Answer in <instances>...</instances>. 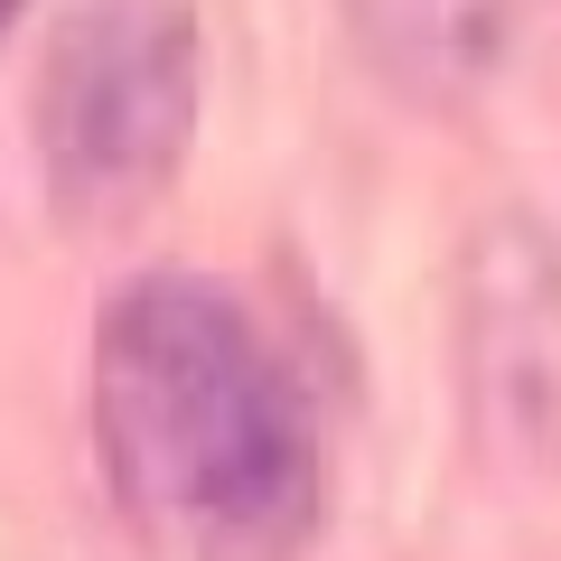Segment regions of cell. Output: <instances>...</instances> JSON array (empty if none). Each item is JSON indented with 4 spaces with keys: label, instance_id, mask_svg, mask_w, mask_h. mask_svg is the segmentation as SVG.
Instances as JSON below:
<instances>
[{
    "label": "cell",
    "instance_id": "1",
    "mask_svg": "<svg viewBox=\"0 0 561 561\" xmlns=\"http://www.w3.org/2000/svg\"><path fill=\"white\" fill-rule=\"evenodd\" d=\"M94 459L160 561H300L328 515L309 402L253 309L206 272L131 280L84 365Z\"/></svg>",
    "mask_w": 561,
    "mask_h": 561
},
{
    "label": "cell",
    "instance_id": "2",
    "mask_svg": "<svg viewBox=\"0 0 561 561\" xmlns=\"http://www.w3.org/2000/svg\"><path fill=\"white\" fill-rule=\"evenodd\" d=\"M197 0H76L38 57V179L66 234H122L197 140Z\"/></svg>",
    "mask_w": 561,
    "mask_h": 561
},
{
    "label": "cell",
    "instance_id": "3",
    "mask_svg": "<svg viewBox=\"0 0 561 561\" xmlns=\"http://www.w3.org/2000/svg\"><path fill=\"white\" fill-rule=\"evenodd\" d=\"M468 412L496 468L561 478V243L534 216H496L468 243Z\"/></svg>",
    "mask_w": 561,
    "mask_h": 561
},
{
    "label": "cell",
    "instance_id": "4",
    "mask_svg": "<svg viewBox=\"0 0 561 561\" xmlns=\"http://www.w3.org/2000/svg\"><path fill=\"white\" fill-rule=\"evenodd\" d=\"M337 20L383 94L421 103V113H459L496 84L515 0H337Z\"/></svg>",
    "mask_w": 561,
    "mask_h": 561
},
{
    "label": "cell",
    "instance_id": "5",
    "mask_svg": "<svg viewBox=\"0 0 561 561\" xmlns=\"http://www.w3.org/2000/svg\"><path fill=\"white\" fill-rule=\"evenodd\" d=\"M10 20H20V0H0V38H10Z\"/></svg>",
    "mask_w": 561,
    "mask_h": 561
}]
</instances>
